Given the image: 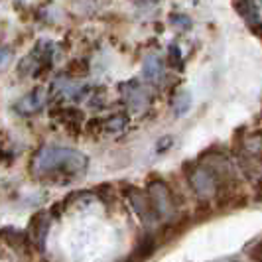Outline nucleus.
Masks as SVG:
<instances>
[{"label": "nucleus", "instance_id": "1", "mask_svg": "<svg viewBox=\"0 0 262 262\" xmlns=\"http://www.w3.org/2000/svg\"><path fill=\"white\" fill-rule=\"evenodd\" d=\"M89 160L85 154L61 146H41L30 162L32 176L50 185H67L83 178Z\"/></svg>", "mask_w": 262, "mask_h": 262}, {"label": "nucleus", "instance_id": "2", "mask_svg": "<svg viewBox=\"0 0 262 262\" xmlns=\"http://www.w3.org/2000/svg\"><path fill=\"white\" fill-rule=\"evenodd\" d=\"M55 57H57V46L52 39H39L32 48V52L24 55L22 61L18 63V73L20 77H43L48 71H52Z\"/></svg>", "mask_w": 262, "mask_h": 262}, {"label": "nucleus", "instance_id": "3", "mask_svg": "<svg viewBox=\"0 0 262 262\" xmlns=\"http://www.w3.org/2000/svg\"><path fill=\"white\" fill-rule=\"evenodd\" d=\"M146 191H148V197H150V203H152V209L156 213L158 221L162 225L173 223L178 217V207H176V199H173V193L168 187V184L160 178H154L148 182Z\"/></svg>", "mask_w": 262, "mask_h": 262}, {"label": "nucleus", "instance_id": "4", "mask_svg": "<svg viewBox=\"0 0 262 262\" xmlns=\"http://www.w3.org/2000/svg\"><path fill=\"white\" fill-rule=\"evenodd\" d=\"M184 173L199 201L209 203V201H213V199H217V193H219L217 182H215L213 173L207 170V166H205L199 158L193 160V162H185Z\"/></svg>", "mask_w": 262, "mask_h": 262}, {"label": "nucleus", "instance_id": "5", "mask_svg": "<svg viewBox=\"0 0 262 262\" xmlns=\"http://www.w3.org/2000/svg\"><path fill=\"white\" fill-rule=\"evenodd\" d=\"M124 197L128 199L130 203V209L136 213V217L140 219V223L146 231H152L154 227H158V217L154 209H152V203H150V197L146 189H140L136 185H126L124 187Z\"/></svg>", "mask_w": 262, "mask_h": 262}, {"label": "nucleus", "instance_id": "6", "mask_svg": "<svg viewBox=\"0 0 262 262\" xmlns=\"http://www.w3.org/2000/svg\"><path fill=\"white\" fill-rule=\"evenodd\" d=\"M118 91L122 97V105L130 113H144L152 103L150 89L146 87L140 79H130L118 85Z\"/></svg>", "mask_w": 262, "mask_h": 262}, {"label": "nucleus", "instance_id": "7", "mask_svg": "<svg viewBox=\"0 0 262 262\" xmlns=\"http://www.w3.org/2000/svg\"><path fill=\"white\" fill-rule=\"evenodd\" d=\"M52 118L71 136H77L85 124L83 111H79L77 106L67 105V103H55V106L52 108Z\"/></svg>", "mask_w": 262, "mask_h": 262}, {"label": "nucleus", "instance_id": "8", "mask_svg": "<svg viewBox=\"0 0 262 262\" xmlns=\"http://www.w3.org/2000/svg\"><path fill=\"white\" fill-rule=\"evenodd\" d=\"M87 130L95 136L97 134H103V136H120L128 130V113H115L111 117L105 118H95L87 122Z\"/></svg>", "mask_w": 262, "mask_h": 262}, {"label": "nucleus", "instance_id": "9", "mask_svg": "<svg viewBox=\"0 0 262 262\" xmlns=\"http://www.w3.org/2000/svg\"><path fill=\"white\" fill-rule=\"evenodd\" d=\"M50 99H52L50 87H48V89L36 87L34 91L26 93L22 99H18V101L14 103V111H16L20 117H32V115H38L39 111L48 105Z\"/></svg>", "mask_w": 262, "mask_h": 262}, {"label": "nucleus", "instance_id": "10", "mask_svg": "<svg viewBox=\"0 0 262 262\" xmlns=\"http://www.w3.org/2000/svg\"><path fill=\"white\" fill-rule=\"evenodd\" d=\"M50 217H52V213H50V211H38V213L30 219L28 236H30V243H32V245H36L39 250H43V241H46V235H48Z\"/></svg>", "mask_w": 262, "mask_h": 262}, {"label": "nucleus", "instance_id": "11", "mask_svg": "<svg viewBox=\"0 0 262 262\" xmlns=\"http://www.w3.org/2000/svg\"><path fill=\"white\" fill-rule=\"evenodd\" d=\"M142 77L152 83V85H160L166 79V66L162 61V57L156 53H148L142 61Z\"/></svg>", "mask_w": 262, "mask_h": 262}, {"label": "nucleus", "instance_id": "12", "mask_svg": "<svg viewBox=\"0 0 262 262\" xmlns=\"http://www.w3.org/2000/svg\"><path fill=\"white\" fill-rule=\"evenodd\" d=\"M235 10L241 14V18H243L250 28H254V30L260 28L258 8H256L254 0H235Z\"/></svg>", "mask_w": 262, "mask_h": 262}, {"label": "nucleus", "instance_id": "13", "mask_svg": "<svg viewBox=\"0 0 262 262\" xmlns=\"http://www.w3.org/2000/svg\"><path fill=\"white\" fill-rule=\"evenodd\" d=\"M156 236H154V233L152 231H146L144 238L140 241V245L136 247V250L132 252L130 260L132 262H138V260H144V258H148V256H152V252L156 250Z\"/></svg>", "mask_w": 262, "mask_h": 262}, {"label": "nucleus", "instance_id": "14", "mask_svg": "<svg viewBox=\"0 0 262 262\" xmlns=\"http://www.w3.org/2000/svg\"><path fill=\"white\" fill-rule=\"evenodd\" d=\"M238 144L243 146L247 152H250L258 162H262V130L250 132L247 136H243L238 140Z\"/></svg>", "mask_w": 262, "mask_h": 262}, {"label": "nucleus", "instance_id": "15", "mask_svg": "<svg viewBox=\"0 0 262 262\" xmlns=\"http://www.w3.org/2000/svg\"><path fill=\"white\" fill-rule=\"evenodd\" d=\"M189 95L185 91H182V93H178L173 99H171V108L176 111V115H184L185 111L189 108Z\"/></svg>", "mask_w": 262, "mask_h": 262}, {"label": "nucleus", "instance_id": "16", "mask_svg": "<svg viewBox=\"0 0 262 262\" xmlns=\"http://www.w3.org/2000/svg\"><path fill=\"white\" fill-rule=\"evenodd\" d=\"M170 66L173 69H178V71H182L184 69V57H182V50L178 48V46H170Z\"/></svg>", "mask_w": 262, "mask_h": 262}, {"label": "nucleus", "instance_id": "17", "mask_svg": "<svg viewBox=\"0 0 262 262\" xmlns=\"http://www.w3.org/2000/svg\"><path fill=\"white\" fill-rule=\"evenodd\" d=\"M170 22H171V26L180 28L182 32H187V30L191 28V20H189L187 16H184V14H171Z\"/></svg>", "mask_w": 262, "mask_h": 262}, {"label": "nucleus", "instance_id": "18", "mask_svg": "<svg viewBox=\"0 0 262 262\" xmlns=\"http://www.w3.org/2000/svg\"><path fill=\"white\" fill-rule=\"evenodd\" d=\"M134 6H140V8H150V6H156L160 0H130Z\"/></svg>", "mask_w": 262, "mask_h": 262}]
</instances>
